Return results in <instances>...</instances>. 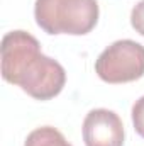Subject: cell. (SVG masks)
Segmentation results:
<instances>
[{"label":"cell","mask_w":144,"mask_h":146,"mask_svg":"<svg viewBox=\"0 0 144 146\" xmlns=\"http://www.w3.org/2000/svg\"><path fill=\"white\" fill-rule=\"evenodd\" d=\"M131 26L134 27L136 33H139L144 37V0L134 5L131 12Z\"/></svg>","instance_id":"7"},{"label":"cell","mask_w":144,"mask_h":146,"mask_svg":"<svg viewBox=\"0 0 144 146\" xmlns=\"http://www.w3.org/2000/svg\"><path fill=\"white\" fill-rule=\"evenodd\" d=\"M97 0H36V24L48 34H88L98 22Z\"/></svg>","instance_id":"2"},{"label":"cell","mask_w":144,"mask_h":146,"mask_svg":"<svg viewBox=\"0 0 144 146\" xmlns=\"http://www.w3.org/2000/svg\"><path fill=\"white\" fill-rule=\"evenodd\" d=\"M132 124L136 133L141 138H144V95L137 99L132 106Z\"/></svg>","instance_id":"6"},{"label":"cell","mask_w":144,"mask_h":146,"mask_svg":"<svg viewBox=\"0 0 144 146\" xmlns=\"http://www.w3.org/2000/svg\"><path fill=\"white\" fill-rule=\"evenodd\" d=\"M0 60L3 80L20 87L36 100L54 99L66 83L65 68L42 54L39 41L26 31H10L3 36Z\"/></svg>","instance_id":"1"},{"label":"cell","mask_w":144,"mask_h":146,"mask_svg":"<svg viewBox=\"0 0 144 146\" xmlns=\"http://www.w3.org/2000/svg\"><path fill=\"white\" fill-rule=\"evenodd\" d=\"M81 131L85 146H124V124L114 110H90Z\"/></svg>","instance_id":"4"},{"label":"cell","mask_w":144,"mask_h":146,"mask_svg":"<svg viewBox=\"0 0 144 146\" xmlns=\"http://www.w3.org/2000/svg\"><path fill=\"white\" fill-rule=\"evenodd\" d=\"M24 146H71L66 138L51 126H42L37 127L32 133H29V136L26 138Z\"/></svg>","instance_id":"5"},{"label":"cell","mask_w":144,"mask_h":146,"mask_svg":"<svg viewBox=\"0 0 144 146\" xmlns=\"http://www.w3.org/2000/svg\"><path fill=\"white\" fill-rule=\"evenodd\" d=\"M95 72L107 83H129L144 76V46L120 39L105 48L95 61Z\"/></svg>","instance_id":"3"}]
</instances>
